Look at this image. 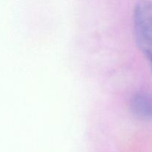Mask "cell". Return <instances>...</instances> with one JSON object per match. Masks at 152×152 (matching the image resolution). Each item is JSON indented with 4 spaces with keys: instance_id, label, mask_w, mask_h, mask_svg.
<instances>
[{
    "instance_id": "1",
    "label": "cell",
    "mask_w": 152,
    "mask_h": 152,
    "mask_svg": "<svg viewBox=\"0 0 152 152\" xmlns=\"http://www.w3.org/2000/svg\"><path fill=\"white\" fill-rule=\"evenodd\" d=\"M137 44L142 53L152 56V1L140 0L135 4L133 15Z\"/></svg>"
},
{
    "instance_id": "2",
    "label": "cell",
    "mask_w": 152,
    "mask_h": 152,
    "mask_svg": "<svg viewBox=\"0 0 152 152\" xmlns=\"http://www.w3.org/2000/svg\"><path fill=\"white\" fill-rule=\"evenodd\" d=\"M132 114L142 121L152 120V94L140 91L135 94L131 99Z\"/></svg>"
},
{
    "instance_id": "3",
    "label": "cell",
    "mask_w": 152,
    "mask_h": 152,
    "mask_svg": "<svg viewBox=\"0 0 152 152\" xmlns=\"http://www.w3.org/2000/svg\"><path fill=\"white\" fill-rule=\"evenodd\" d=\"M148 60L150 61V63H151V67H152V56H149V57H148Z\"/></svg>"
}]
</instances>
